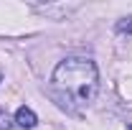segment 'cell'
<instances>
[{
	"instance_id": "1",
	"label": "cell",
	"mask_w": 132,
	"mask_h": 130,
	"mask_svg": "<svg viewBox=\"0 0 132 130\" xmlns=\"http://www.w3.org/2000/svg\"><path fill=\"white\" fill-rule=\"evenodd\" d=\"M53 95L61 99V105L69 107H84L99 92V71L92 59L71 56L64 59L53 69Z\"/></svg>"
},
{
	"instance_id": "2",
	"label": "cell",
	"mask_w": 132,
	"mask_h": 130,
	"mask_svg": "<svg viewBox=\"0 0 132 130\" xmlns=\"http://www.w3.org/2000/svg\"><path fill=\"white\" fill-rule=\"evenodd\" d=\"M36 122H38V117H36V112L31 107H18V112H15V125L18 128L31 130V128H36Z\"/></svg>"
},
{
	"instance_id": "3",
	"label": "cell",
	"mask_w": 132,
	"mask_h": 130,
	"mask_svg": "<svg viewBox=\"0 0 132 130\" xmlns=\"http://www.w3.org/2000/svg\"><path fill=\"white\" fill-rule=\"evenodd\" d=\"M10 128V117H8V112L0 107V130H8Z\"/></svg>"
},
{
	"instance_id": "4",
	"label": "cell",
	"mask_w": 132,
	"mask_h": 130,
	"mask_svg": "<svg viewBox=\"0 0 132 130\" xmlns=\"http://www.w3.org/2000/svg\"><path fill=\"white\" fill-rule=\"evenodd\" d=\"M117 31L119 33H130L132 31V18H130V23H127V20H119V23H117Z\"/></svg>"
},
{
	"instance_id": "5",
	"label": "cell",
	"mask_w": 132,
	"mask_h": 130,
	"mask_svg": "<svg viewBox=\"0 0 132 130\" xmlns=\"http://www.w3.org/2000/svg\"><path fill=\"white\" fill-rule=\"evenodd\" d=\"M127 130H132V125H130V128H127Z\"/></svg>"
}]
</instances>
